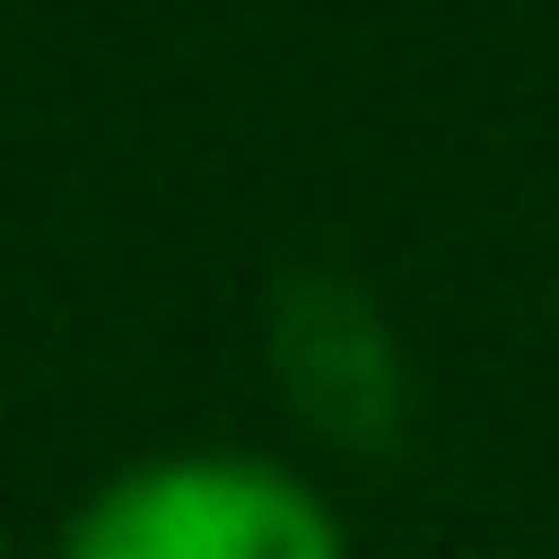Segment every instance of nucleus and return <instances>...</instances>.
<instances>
[{
    "label": "nucleus",
    "mask_w": 559,
    "mask_h": 559,
    "mask_svg": "<svg viewBox=\"0 0 559 559\" xmlns=\"http://www.w3.org/2000/svg\"><path fill=\"white\" fill-rule=\"evenodd\" d=\"M59 559H338V524L304 478L245 466V454H175L82 501Z\"/></svg>",
    "instance_id": "f257e3e1"
}]
</instances>
